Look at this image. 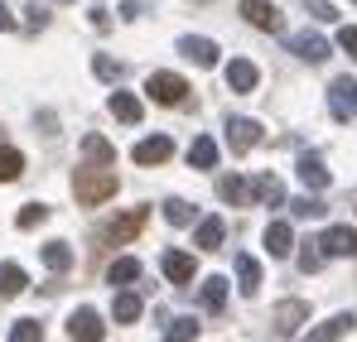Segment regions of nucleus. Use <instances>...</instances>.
Returning a JSON list of instances; mask_svg holds the SVG:
<instances>
[{"label": "nucleus", "instance_id": "24", "mask_svg": "<svg viewBox=\"0 0 357 342\" xmlns=\"http://www.w3.org/2000/svg\"><path fill=\"white\" fill-rule=\"evenodd\" d=\"M140 309H145V304H140V294H130V289H121L116 299H112V318H116V323H135Z\"/></svg>", "mask_w": 357, "mask_h": 342}, {"label": "nucleus", "instance_id": "22", "mask_svg": "<svg viewBox=\"0 0 357 342\" xmlns=\"http://www.w3.org/2000/svg\"><path fill=\"white\" fill-rule=\"evenodd\" d=\"M188 164H193V169H213V164H218V140H213V135H198V140L188 145Z\"/></svg>", "mask_w": 357, "mask_h": 342}, {"label": "nucleus", "instance_id": "1", "mask_svg": "<svg viewBox=\"0 0 357 342\" xmlns=\"http://www.w3.org/2000/svg\"><path fill=\"white\" fill-rule=\"evenodd\" d=\"M73 193H77V203H87V208H97V203H107V198L116 193V164H97V169H77V178H73Z\"/></svg>", "mask_w": 357, "mask_h": 342}, {"label": "nucleus", "instance_id": "21", "mask_svg": "<svg viewBox=\"0 0 357 342\" xmlns=\"http://www.w3.org/2000/svg\"><path fill=\"white\" fill-rule=\"evenodd\" d=\"M82 155H87V160H97V164H116V145H112L107 135H97V130H92V135H82Z\"/></svg>", "mask_w": 357, "mask_h": 342}, {"label": "nucleus", "instance_id": "29", "mask_svg": "<svg viewBox=\"0 0 357 342\" xmlns=\"http://www.w3.org/2000/svg\"><path fill=\"white\" fill-rule=\"evenodd\" d=\"M24 270L20 265H0V299H15V294H24Z\"/></svg>", "mask_w": 357, "mask_h": 342}, {"label": "nucleus", "instance_id": "18", "mask_svg": "<svg viewBox=\"0 0 357 342\" xmlns=\"http://www.w3.org/2000/svg\"><path fill=\"white\" fill-rule=\"evenodd\" d=\"M222 236H227V222H222V217H203L198 231H193V246H198V251H218Z\"/></svg>", "mask_w": 357, "mask_h": 342}, {"label": "nucleus", "instance_id": "41", "mask_svg": "<svg viewBox=\"0 0 357 342\" xmlns=\"http://www.w3.org/2000/svg\"><path fill=\"white\" fill-rule=\"evenodd\" d=\"M0 29H15V15H10V5H0Z\"/></svg>", "mask_w": 357, "mask_h": 342}, {"label": "nucleus", "instance_id": "23", "mask_svg": "<svg viewBox=\"0 0 357 342\" xmlns=\"http://www.w3.org/2000/svg\"><path fill=\"white\" fill-rule=\"evenodd\" d=\"M198 299H203V309H208V313H218V309L227 304V280H222V275H208L203 289H198Z\"/></svg>", "mask_w": 357, "mask_h": 342}, {"label": "nucleus", "instance_id": "25", "mask_svg": "<svg viewBox=\"0 0 357 342\" xmlns=\"http://www.w3.org/2000/svg\"><path fill=\"white\" fill-rule=\"evenodd\" d=\"M251 198H261V203L280 208V203H285V188H280V178H275V173H261V178L251 183Z\"/></svg>", "mask_w": 357, "mask_h": 342}, {"label": "nucleus", "instance_id": "14", "mask_svg": "<svg viewBox=\"0 0 357 342\" xmlns=\"http://www.w3.org/2000/svg\"><path fill=\"white\" fill-rule=\"evenodd\" d=\"M145 217H150V212H145V208H130V212H126V217H116V222H112V227L102 231V236H107V241H130V236H135V231L145 227Z\"/></svg>", "mask_w": 357, "mask_h": 342}, {"label": "nucleus", "instance_id": "17", "mask_svg": "<svg viewBox=\"0 0 357 342\" xmlns=\"http://www.w3.org/2000/svg\"><path fill=\"white\" fill-rule=\"evenodd\" d=\"M266 251H271L275 261H285V256L295 251V231H290V222H271V227H266Z\"/></svg>", "mask_w": 357, "mask_h": 342}, {"label": "nucleus", "instance_id": "12", "mask_svg": "<svg viewBox=\"0 0 357 342\" xmlns=\"http://www.w3.org/2000/svg\"><path fill=\"white\" fill-rule=\"evenodd\" d=\"M178 54L193 58L198 68H218V44H213V39H193V34H183V39H178Z\"/></svg>", "mask_w": 357, "mask_h": 342}, {"label": "nucleus", "instance_id": "35", "mask_svg": "<svg viewBox=\"0 0 357 342\" xmlns=\"http://www.w3.org/2000/svg\"><path fill=\"white\" fill-rule=\"evenodd\" d=\"M193 338H198V323L193 318H174L169 333H165V342H193Z\"/></svg>", "mask_w": 357, "mask_h": 342}, {"label": "nucleus", "instance_id": "15", "mask_svg": "<svg viewBox=\"0 0 357 342\" xmlns=\"http://www.w3.org/2000/svg\"><path fill=\"white\" fill-rule=\"evenodd\" d=\"M304 318H309V304H304V299H285V304H275V328H280V333H299Z\"/></svg>", "mask_w": 357, "mask_h": 342}, {"label": "nucleus", "instance_id": "7", "mask_svg": "<svg viewBox=\"0 0 357 342\" xmlns=\"http://www.w3.org/2000/svg\"><path fill=\"white\" fill-rule=\"evenodd\" d=\"M328 107H333L338 121H353L357 116V82L353 77H338V82L328 87Z\"/></svg>", "mask_w": 357, "mask_h": 342}, {"label": "nucleus", "instance_id": "34", "mask_svg": "<svg viewBox=\"0 0 357 342\" xmlns=\"http://www.w3.org/2000/svg\"><path fill=\"white\" fill-rule=\"evenodd\" d=\"M165 222H174V227H188V222H193V208H188L183 198H169V203H165Z\"/></svg>", "mask_w": 357, "mask_h": 342}, {"label": "nucleus", "instance_id": "9", "mask_svg": "<svg viewBox=\"0 0 357 342\" xmlns=\"http://www.w3.org/2000/svg\"><path fill=\"white\" fill-rule=\"evenodd\" d=\"M295 173H299V183H304L309 193H324V188H328V169H324V160H319V155H309V150L299 155Z\"/></svg>", "mask_w": 357, "mask_h": 342}, {"label": "nucleus", "instance_id": "16", "mask_svg": "<svg viewBox=\"0 0 357 342\" xmlns=\"http://www.w3.org/2000/svg\"><path fill=\"white\" fill-rule=\"evenodd\" d=\"M237 289L246 299L261 294V261H256V256H237Z\"/></svg>", "mask_w": 357, "mask_h": 342}, {"label": "nucleus", "instance_id": "36", "mask_svg": "<svg viewBox=\"0 0 357 342\" xmlns=\"http://www.w3.org/2000/svg\"><path fill=\"white\" fill-rule=\"evenodd\" d=\"M290 212H295V217H304V222H309V217H324V203H319V198H314V193H304V198H295V203H290Z\"/></svg>", "mask_w": 357, "mask_h": 342}, {"label": "nucleus", "instance_id": "19", "mask_svg": "<svg viewBox=\"0 0 357 342\" xmlns=\"http://www.w3.org/2000/svg\"><path fill=\"white\" fill-rule=\"evenodd\" d=\"M160 270H165L174 285H188V280H193V256H183V251H165V256H160Z\"/></svg>", "mask_w": 357, "mask_h": 342}, {"label": "nucleus", "instance_id": "38", "mask_svg": "<svg viewBox=\"0 0 357 342\" xmlns=\"http://www.w3.org/2000/svg\"><path fill=\"white\" fill-rule=\"evenodd\" d=\"M338 49L357 63V24H343V29H338Z\"/></svg>", "mask_w": 357, "mask_h": 342}, {"label": "nucleus", "instance_id": "11", "mask_svg": "<svg viewBox=\"0 0 357 342\" xmlns=\"http://www.w3.org/2000/svg\"><path fill=\"white\" fill-rule=\"evenodd\" d=\"M285 44H290V54L304 58V63H324V58H328V39H319V34H290Z\"/></svg>", "mask_w": 357, "mask_h": 342}, {"label": "nucleus", "instance_id": "20", "mask_svg": "<svg viewBox=\"0 0 357 342\" xmlns=\"http://www.w3.org/2000/svg\"><path fill=\"white\" fill-rule=\"evenodd\" d=\"M107 107H112V116H116L121 125H140V102H135V97H130V92H112V102H107Z\"/></svg>", "mask_w": 357, "mask_h": 342}, {"label": "nucleus", "instance_id": "40", "mask_svg": "<svg viewBox=\"0 0 357 342\" xmlns=\"http://www.w3.org/2000/svg\"><path fill=\"white\" fill-rule=\"evenodd\" d=\"M24 15H29V29H44V24H49V10H44L39 0H34V5H29Z\"/></svg>", "mask_w": 357, "mask_h": 342}, {"label": "nucleus", "instance_id": "37", "mask_svg": "<svg viewBox=\"0 0 357 342\" xmlns=\"http://www.w3.org/2000/svg\"><path fill=\"white\" fill-rule=\"evenodd\" d=\"M92 72H97L102 82H121V63H116V58H107V54L92 58Z\"/></svg>", "mask_w": 357, "mask_h": 342}, {"label": "nucleus", "instance_id": "10", "mask_svg": "<svg viewBox=\"0 0 357 342\" xmlns=\"http://www.w3.org/2000/svg\"><path fill=\"white\" fill-rule=\"evenodd\" d=\"M222 77H227V87H232V92H256V82H261V72H256V63H251V58H232Z\"/></svg>", "mask_w": 357, "mask_h": 342}, {"label": "nucleus", "instance_id": "31", "mask_svg": "<svg viewBox=\"0 0 357 342\" xmlns=\"http://www.w3.org/2000/svg\"><path fill=\"white\" fill-rule=\"evenodd\" d=\"M10 342H44V323L39 318H20L10 328Z\"/></svg>", "mask_w": 357, "mask_h": 342}, {"label": "nucleus", "instance_id": "32", "mask_svg": "<svg viewBox=\"0 0 357 342\" xmlns=\"http://www.w3.org/2000/svg\"><path fill=\"white\" fill-rule=\"evenodd\" d=\"M39 222H49V208H44V203H24V208H20V217H15V227H20V231L39 227Z\"/></svg>", "mask_w": 357, "mask_h": 342}, {"label": "nucleus", "instance_id": "26", "mask_svg": "<svg viewBox=\"0 0 357 342\" xmlns=\"http://www.w3.org/2000/svg\"><path fill=\"white\" fill-rule=\"evenodd\" d=\"M218 198L222 203H251V183L237 178V173H227V178H218Z\"/></svg>", "mask_w": 357, "mask_h": 342}, {"label": "nucleus", "instance_id": "27", "mask_svg": "<svg viewBox=\"0 0 357 342\" xmlns=\"http://www.w3.org/2000/svg\"><path fill=\"white\" fill-rule=\"evenodd\" d=\"M130 280H140V261H130V256H121V261H112V270H107V285H130Z\"/></svg>", "mask_w": 357, "mask_h": 342}, {"label": "nucleus", "instance_id": "39", "mask_svg": "<svg viewBox=\"0 0 357 342\" xmlns=\"http://www.w3.org/2000/svg\"><path fill=\"white\" fill-rule=\"evenodd\" d=\"M304 5H309V15H314V20H328V24L338 20V10H333L328 0H304Z\"/></svg>", "mask_w": 357, "mask_h": 342}, {"label": "nucleus", "instance_id": "28", "mask_svg": "<svg viewBox=\"0 0 357 342\" xmlns=\"http://www.w3.org/2000/svg\"><path fill=\"white\" fill-rule=\"evenodd\" d=\"M44 265H49L54 275H63V270L73 265V246H68V241H49V246H44Z\"/></svg>", "mask_w": 357, "mask_h": 342}, {"label": "nucleus", "instance_id": "8", "mask_svg": "<svg viewBox=\"0 0 357 342\" xmlns=\"http://www.w3.org/2000/svg\"><path fill=\"white\" fill-rule=\"evenodd\" d=\"M319 246H324V256H343V261H353L357 256V231L353 227H328L319 236Z\"/></svg>", "mask_w": 357, "mask_h": 342}, {"label": "nucleus", "instance_id": "30", "mask_svg": "<svg viewBox=\"0 0 357 342\" xmlns=\"http://www.w3.org/2000/svg\"><path fill=\"white\" fill-rule=\"evenodd\" d=\"M20 173H24V155L10 150V145H0V183H15Z\"/></svg>", "mask_w": 357, "mask_h": 342}, {"label": "nucleus", "instance_id": "5", "mask_svg": "<svg viewBox=\"0 0 357 342\" xmlns=\"http://www.w3.org/2000/svg\"><path fill=\"white\" fill-rule=\"evenodd\" d=\"M241 15H246V24H256V29H266V34H280L285 24H280V10L271 5V0H241Z\"/></svg>", "mask_w": 357, "mask_h": 342}, {"label": "nucleus", "instance_id": "2", "mask_svg": "<svg viewBox=\"0 0 357 342\" xmlns=\"http://www.w3.org/2000/svg\"><path fill=\"white\" fill-rule=\"evenodd\" d=\"M183 92H188V82H183L178 72H150V82H145V97L160 102V107H178Z\"/></svg>", "mask_w": 357, "mask_h": 342}, {"label": "nucleus", "instance_id": "13", "mask_svg": "<svg viewBox=\"0 0 357 342\" xmlns=\"http://www.w3.org/2000/svg\"><path fill=\"white\" fill-rule=\"evenodd\" d=\"M353 313H333V318H328V323H319V328H314V333H304V342H338V338H348V333H353Z\"/></svg>", "mask_w": 357, "mask_h": 342}, {"label": "nucleus", "instance_id": "6", "mask_svg": "<svg viewBox=\"0 0 357 342\" xmlns=\"http://www.w3.org/2000/svg\"><path fill=\"white\" fill-rule=\"evenodd\" d=\"M227 145H232V155H246L251 145H261V125L251 116H232L227 121Z\"/></svg>", "mask_w": 357, "mask_h": 342}, {"label": "nucleus", "instance_id": "33", "mask_svg": "<svg viewBox=\"0 0 357 342\" xmlns=\"http://www.w3.org/2000/svg\"><path fill=\"white\" fill-rule=\"evenodd\" d=\"M299 246H304V251H299V270L314 275V270L324 265V246H319V241H299Z\"/></svg>", "mask_w": 357, "mask_h": 342}, {"label": "nucleus", "instance_id": "4", "mask_svg": "<svg viewBox=\"0 0 357 342\" xmlns=\"http://www.w3.org/2000/svg\"><path fill=\"white\" fill-rule=\"evenodd\" d=\"M169 155H174V140H169V135H145V140L130 150V160L145 164V169H150V164H165Z\"/></svg>", "mask_w": 357, "mask_h": 342}, {"label": "nucleus", "instance_id": "3", "mask_svg": "<svg viewBox=\"0 0 357 342\" xmlns=\"http://www.w3.org/2000/svg\"><path fill=\"white\" fill-rule=\"evenodd\" d=\"M68 338H73V342H102V338H107L102 313H97V309H77V313L68 318Z\"/></svg>", "mask_w": 357, "mask_h": 342}]
</instances>
